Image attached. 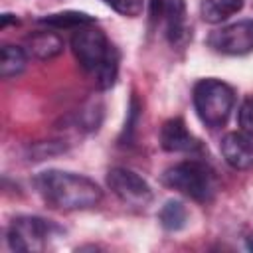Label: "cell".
Here are the masks:
<instances>
[{
    "label": "cell",
    "mask_w": 253,
    "mask_h": 253,
    "mask_svg": "<svg viewBox=\"0 0 253 253\" xmlns=\"http://www.w3.org/2000/svg\"><path fill=\"white\" fill-rule=\"evenodd\" d=\"M34 184L49 206L65 211L89 210L103 200V190L91 178L67 170H43L34 178Z\"/></svg>",
    "instance_id": "1"
},
{
    "label": "cell",
    "mask_w": 253,
    "mask_h": 253,
    "mask_svg": "<svg viewBox=\"0 0 253 253\" xmlns=\"http://www.w3.org/2000/svg\"><path fill=\"white\" fill-rule=\"evenodd\" d=\"M71 51L79 67L93 77L99 89L115 85L119 75V51L103 30L91 26L77 28L71 36Z\"/></svg>",
    "instance_id": "2"
},
{
    "label": "cell",
    "mask_w": 253,
    "mask_h": 253,
    "mask_svg": "<svg viewBox=\"0 0 253 253\" xmlns=\"http://www.w3.org/2000/svg\"><path fill=\"white\" fill-rule=\"evenodd\" d=\"M162 184L200 204L211 202L215 196V174L202 160H184L166 168Z\"/></svg>",
    "instance_id": "3"
},
{
    "label": "cell",
    "mask_w": 253,
    "mask_h": 253,
    "mask_svg": "<svg viewBox=\"0 0 253 253\" xmlns=\"http://www.w3.org/2000/svg\"><path fill=\"white\" fill-rule=\"evenodd\" d=\"M194 109L200 121L210 128H219L227 123L233 105H235V91L221 79H200L194 85Z\"/></svg>",
    "instance_id": "4"
},
{
    "label": "cell",
    "mask_w": 253,
    "mask_h": 253,
    "mask_svg": "<svg viewBox=\"0 0 253 253\" xmlns=\"http://www.w3.org/2000/svg\"><path fill=\"white\" fill-rule=\"evenodd\" d=\"M53 231H57V225L49 219L38 215H18L6 229V241L12 251H42L45 249L47 239L53 235Z\"/></svg>",
    "instance_id": "5"
},
{
    "label": "cell",
    "mask_w": 253,
    "mask_h": 253,
    "mask_svg": "<svg viewBox=\"0 0 253 253\" xmlns=\"http://www.w3.org/2000/svg\"><path fill=\"white\" fill-rule=\"evenodd\" d=\"M107 186L126 206L144 208L152 200V190L148 182L140 174L125 166H115L107 172Z\"/></svg>",
    "instance_id": "6"
},
{
    "label": "cell",
    "mask_w": 253,
    "mask_h": 253,
    "mask_svg": "<svg viewBox=\"0 0 253 253\" xmlns=\"http://www.w3.org/2000/svg\"><path fill=\"white\" fill-rule=\"evenodd\" d=\"M208 45L223 55H245L253 51V20H241L211 32Z\"/></svg>",
    "instance_id": "7"
},
{
    "label": "cell",
    "mask_w": 253,
    "mask_h": 253,
    "mask_svg": "<svg viewBox=\"0 0 253 253\" xmlns=\"http://www.w3.org/2000/svg\"><path fill=\"white\" fill-rule=\"evenodd\" d=\"M150 20L164 22L166 38L172 45L186 40V2L184 0H150Z\"/></svg>",
    "instance_id": "8"
},
{
    "label": "cell",
    "mask_w": 253,
    "mask_h": 253,
    "mask_svg": "<svg viewBox=\"0 0 253 253\" xmlns=\"http://www.w3.org/2000/svg\"><path fill=\"white\" fill-rule=\"evenodd\" d=\"M160 146L166 152H198L202 150L200 140L188 130L182 117L168 119L160 128Z\"/></svg>",
    "instance_id": "9"
},
{
    "label": "cell",
    "mask_w": 253,
    "mask_h": 253,
    "mask_svg": "<svg viewBox=\"0 0 253 253\" xmlns=\"http://www.w3.org/2000/svg\"><path fill=\"white\" fill-rule=\"evenodd\" d=\"M223 160L233 170H247L253 166V138L241 132H227L219 144Z\"/></svg>",
    "instance_id": "10"
},
{
    "label": "cell",
    "mask_w": 253,
    "mask_h": 253,
    "mask_svg": "<svg viewBox=\"0 0 253 253\" xmlns=\"http://www.w3.org/2000/svg\"><path fill=\"white\" fill-rule=\"evenodd\" d=\"M26 53L38 61H49L63 51V40L53 32H36L26 38Z\"/></svg>",
    "instance_id": "11"
},
{
    "label": "cell",
    "mask_w": 253,
    "mask_h": 253,
    "mask_svg": "<svg viewBox=\"0 0 253 253\" xmlns=\"http://www.w3.org/2000/svg\"><path fill=\"white\" fill-rule=\"evenodd\" d=\"M243 8V0H202L200 14L208 24H221Z\"/></svg>",
    "instance_id": "12"
},
{
    "label": "cell",
    "mask_w": 253,
    "mask_h": 253,
    "mask_svg": "<svg viewBox=\"0 0 253 253\" xmlns=\"http://www.w3.org/2000/svg\"><path fill=\"white\" fill-rule=\"evenodd\" d=\"M38 22L40 24H45L49 28H57V30H77V28H83V26L97 24V20L93 16H89L85 12H75V10L47 14V16H42Z\"/></svg>",
    "instance_id": "13"
},
{
    "label": "cell",
    "mask_w": 253,
    "mask_h": 253,
    "mask_svg": "<svg viewBox=\"0 0 253 253\" xmlns=\"http://www.w3.org/2000/svg\"><path fill=\"white\" fill-rule=\"evenodd\" d=\"M28 63V53L24 47L20 45H12V43H4L0 49V75L2 79H10L20 75L26 69Z\"/></svg>",
    "instance_id": "14"
},
{
    "label": "cell",
    "mask_w": 253,
    "mask_h": 253,
    "mask_svg": "<svg viewBox=\"0 0 253 253\" xmlns=\"http://www.w3.org/2000/svg\"><path fill=\"white\" fill-rule=\"evenodd\" d=\"M158 221L166 231H180L188 223V210L180 200H168L158 211Z\"/></svg>",
    "instance_id": "15"
},
{
    "label": "cell",
    "mask_w": 253,
    "mask_h": 253,
    "mask_svg": "<svg viewBox=\"0 0 253 253\" xmlns=\"http://www.w3.org/2000/svg\"><path fill=\"white\" fill-rule=\"evenodd\" d=\"M103 2L126 18H136L144 10V0H103Z\"/></svg>",
    "instance_id": "16"
},
{
    "label": "cell",
    "mask_w": 253,
    "mask_h": 253,
    "mask_svg": "<svg viewBox=\"0 0 253 253\" xmlns=\"http://www.w3.org/2000/svg\"><path fill=\"white\" fill-rule=\"evenodd\" d=\"M237 121H239L241 130L253 138V95L243 99L239 113H237Z\"/></svg>",
    "instance_id": "17"
},
{
    "label": "cell",
    "mask_w": 253,
    "mask_h": 253,
    "mask_svg": "<svg viewBox=\"0 0 253 253\" xmlns=\"http://www.w3.org/2000/svg\"><path fill=\"white\" fill-rule=\"evenodd\" d=\"M138 113H140V103H138V97L132 95V99H130V109H128V121H126L125 130H123V138L126 136V142H130V138H132V132H134L136 123H138ZM123 138H121V140H123ZM126 142H125V144H126Z\"/></svg>",
    "instance_id": "18"
},
{
    "label": "cell",
    "mask_w": 253,
    "mask_h": 253,
    "mask_svg": "<svg viewBox=\"0 0 253 253\" xmlns=\"http://www.w3.org/2000/svg\"><path fill=\"white\" fill-rule=\"evenodd\" d=\"M10 22H14V24H18V18L14 16V14H2V22H0V28L4 30Z\"/></svg>",
    "instance_id": "19"
},
{
    "label": "cell",
    "mask_w": 253,
    "mask_h": 253,
    "mask_svg": "<svg viewBox=\"0 0 253 253\" xmlns=\"http://www.w3.org/2000/svg\"><path fill=\"white\" fill-rule=\"evenodd\" d=\"M245 247H247L249 251H253V233H249V235L245 237Z\"/></svg>",
    "instance_id": "20"
}]
</instances>
